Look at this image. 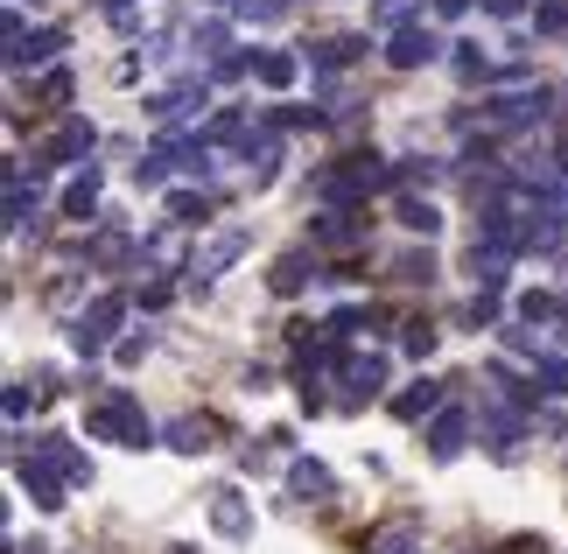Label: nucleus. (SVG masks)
Instances as JSON below:
<instances>
[{
  "instance_id": "nucleus-1",
  "label": "nucleus",
  "mask_w": 568,
  "mask_h": 554,
  "mask_svg": "<svg viewBox=\"0 0 568 554\" xmlns=\"http://www.w3.org/2000/svg\"><path fill=\"white\" fill-rule=\"evenodd\" d=\"M84 429H92L99 442H126V450H141V442H148V414L126 401V393H113V401H99L92 414H84Z\"/></svg>"
},
{
  "instance_id": "nucleus-2",
  "label": "nucleus",
  "mask_w": 568,
  "mask_h": 554,
  "mask_svg": "<svg viewBox=\"0 0 568 554\" xmlns=\"http://www.w3.org/2000/svg\"><path fill=\"white\" fill-rule=\"evenodd\" d=\"M393 183V175H386V162H379V154H344V162L337 169H323V197H373V190H386Z\"/></svg>"
},
{
  "instance_id": "nucleus-3",
  "label": "nucleus",
  "mask_w": 568,
  "mask_h": 554,
  "mask_svg": "<svg viewBox=\"0 0 568 554\" xmlns=\"http://www.w3.org/2000/svg\"><path fill=\"white\" fill-rule=\"evenodd\" d=\"M120 309H126L120 295H99V302H92V316H78V330H71V338H78V351H99L105 338H113V323H120Z\"/></svg>"
},
{
  "instance_id": "nucleus-4",
  "label": "nucleus",
  "mask_w": 568,
  "mask_h": 554,
  "mask_svg": "<svg viewBox=\"0 0 568 554\" xmlns=\"http://www.w3.org/2000/svg\"><path fill=\"white\" fill-rule=\"evenodd\" d=\"M435 50H443V42H435L428 29H400V36H393V63H400V71H414V63H435Z\"/></svg>"
},
{
  "instance_id": "nucleus-5",
  "label": "nucleus",
  "mask_w": 568,
  "mask_h": 554,
  "mask_svg": "<svg viewBox=\"0 0 568 554\" xmlns=\"http://www.w3.org/2000/svg\"><path fill=\"white\" fill-rule=\"evenodd\" d=\"M464 435H470V414H464V407H449L443 421H435L428 450H435V456H456V450H464Z\"/></svg>"
},
{
  "instance_id": "nucleus-6",
  "label": "nucleus",
  "mask_w": 568,
  "mask_h": 554,
  "mask_svg": "<svg viewBox=\"0 0 568 554\" xmlns=\"http://www.w3.org/2000/svg\"><path fill=\"white\" fill-rule=\"evenodd\" d=\"M239 246H246V232H225V239H211L204 253H196V274H217V268H232Z\"/></svg>"
},
{
  "instance_id": "nucleus-7",
  "label": "nucleus",
  "mask_w": 568,
  "mask_h": 554,
  "mask_svg": "<svg viewBox=\"0 0 568 554\" xmlns=\"http://www.w3.org/2000/svg\"><path fill=\"white\" fill-rule=\"evenodd\" d=\"M435 401H443V386H435V380H414V386L400 393V401H393V414H400V421H414V414H428Z\"/></svg>"
},
{
  "instance_id": "nucleus-8",
  "label": "nucleus",
  "mask_w": 568,
  "mask_h": 554,
  "mask_svg": "<svg viewBox=\"0 0 568 554\" xmlns=\"http://www.w3.org/2000/svg\"><path fill=\"white\" fill-rule=\"evenodd\" d=\"M316 239H323V246H358V239H365V225H358V218H323V225H316Z\"/></svg>"
},
{
  "instance_id": "nucleus-9",
  "label": "nucleus",
  "mask_w": 568,
  "mask_h": 554,
  "mask_svg": "<svg viewBox=\"0 0 568 554\" xmlns=\"http://www.w3.org/2000/svg\"><path fill=\"white\" fill-rule=\"evenodd\" d=\"M288 484H295L302 498H331V471H323V463H295Z\"/></svg>"
},
{
  "instance_id": "nucleus-10",
  "label": "nucleus",
  "mask_w": 568,
  "mask_h": 554,
  "mask_svg": "<svg viewBox=\"0 0 568 554\" xmlns=\"http://www.w3.org/2000/svg\"><path fill=\"white\" fill-rule=\"evenodd\" d=\"M400 225L407 232H435V225H443V211H435L428 197H400Z\"/></svg>"
},
{
  "instance_id": "nucleus-11",
  "label": "nucleus",
  "mask_w": 568,
  "mask_h": 554,
  "mask_svg": "<svg viewBox=\"0 0 568 554\" xmlns=\"http://www.w3.org/2000/svg\"><path fill=\"white\" fill-rule=\"evenodd\" d=\"M211 526H217V534H246V505H239L232 492H217V505H211Z\"/></svg>"
},
{
  "instance_id": "nucleus-12",
  "label": "nucleus",
  "mask_w": 568,
  "mask_h": 554,
  "mask_svg": "<svg viewBox=\"0 0 568 554\" xmlns=\"http://www.w3.org/2000/svg\"><path fill=\"white\" fill-rule=\"evenodd\" d=\"M63 211H71V218H92L99 211V183H92V175H78V183L63 190Z\"/></svg>"
},
{
  "instance_id": "nucleus-13",
  "label": "nucleus",
  "mask_w": 568,
  "mask_h": 554,
  "mask_svg": "<svg viewBox=\"0 0 568 554\" xmlns=\"http://www.w3.org/2000/svg\"><path fill=\"white\" fill-rule=\"evenodd\" d=\"M310 274H316V260H302V253H288V260H281V268H274V288H281V295H295V288L310 281Z\"/></svg>"
},
{
  "instance_id": "nucleus-14",
  "label": "nucleus",
  "mask_w": 568,
  "mask_h": 554,
  "mask_svg": "<svg viewBox=\"0 0 568 554\" xmlns=\"http://www.w3.org/2000/svg\"><path fill=\"white\" fill-rule=\"evenodd\" d=\"M57 42H63L57 29H42V36H14V63H42V57L57 50Z\"/></svg>"
},
{
  "instance_id": "nucleus-15",
  "label": "nucleus",
  "mask_w": 568,
  "mask_h": 554,
  "mask_svg": "<svg viewBox=\"0 0 568 554\" xmlns=\"http://www.w3.org/2000/svg\"><path fill=\"white\" fill-rule=\"evenodd\" d=\"M534 29L540 36H568V0H540V8H534Z\"/></svg>"
},
{
  "instance_id": "nucleus-16",
  "label": "nucleus",
  "mask_w": 568,
  "mask_h": 554,
  "mask_svg": "<svg viewBox=\"0 0 568 554\" xmlns=\"http://www.w3.org/2000/svg\"><path fill=\"white\" fill-rule=\"evenodd\" d=\"M169 218H176V225H204V218H211V197H169Z\"/></svg>"
},
{
  "instance_id": "nucleus-17",
  "label": "nucleus",
  "mask_w": 568,
  "mask_h": 554,
  "mask_svg": "<svg viewBox=\"0 0 568 554\" xmlns=\"http://www.w3.org/2000/svg\"><path fill=\"white\" fill-rule=\"evenodd\" d=\"M260 84H295V57H260Z\"/></svg>"
},
{
  "instance_id": "nucleus-18",
  "label": "nucleus",
  "mask_w": 568,
  "mask_h": 554,
  "mask_svg": "<svg viewBox=\"0 0 568 554\" xmlns=\"http://www.w3.org/2000/svg\"><path fill=\"white\" fill-rule=\"evenodd\" d=\"M379 554H422V547H414V534H407V526H393V534L379 541Z\"/></svg>"
},
{
  "instance_id": "nucleus-19",
  "label": "nucleus",
  "mask_w": 568,
  "mask_h": 554,
  "mask_svg": "<svg viewBox=\"0 0 568 554\" xmlns=\"http://www.w3.org/2000/svg\"><path fill=\"white\" fill-rule=\"evenodd\" d=\"M169 435H176V450H204V429H196V421H176Z\"/></svg>"
},
{
  "instance_id": "nucleus-20",
  "label": "nucleus",
  "mask_w": 568,
  "mask_h": 554,
  "mask_svg": "<svg viewBox=\"0 0 568 554\" xmlns=\"http://www.w3.org/2000/svg\"><path fill=\"white\" fill-rule=\"evenodd\" d=\"M407 8H414V0H379L373 14H379V29H393V21H407Z\"/></svg>"
},
{
  "instance_id": "nucleus-21",
  "label": "nucleus",
  "mask_w": 568,
  "mask_h": 554,
  "mask_svg": "<svg viewBox=\"0 0 568 554\" xmlns=\"http://www.w3.org/2000/svg\"><path fill=\"white\" fill-rule=\"evenodd\" d=\"M470 8V0H435V14H464Z\"/></svg>"
},
{
  "instance_id": "nucleus-22",
  "label": "nucleus",
  "mask_w": 568,
  "mask_h": 554,
  "mask_svg": "<svg viewBox=\"0 0 568 554\" xmlns=\"http://www.w3.org/2000/svg\"><path fill=\"white\" fill-rule=\"evenodd\" d=\"M485 8H491V14H519V0H485Z\"/></svg>"
},
{
  "instance_id": "nucleus-23",
  "label": "nucleus",
  "mask_w": 568,
  "mask_h": 554,
  "mask_svg": "<svg viewBox=\"0 0 568 554\" xmlns=\"http://www.w3.org/2000/svg\"><path fill=\"white\" fill-rule=\"evenodd\" d=\"M105 8H113V14H126V8H134V0H105Z\"/></svg>"
}]
</instances>
